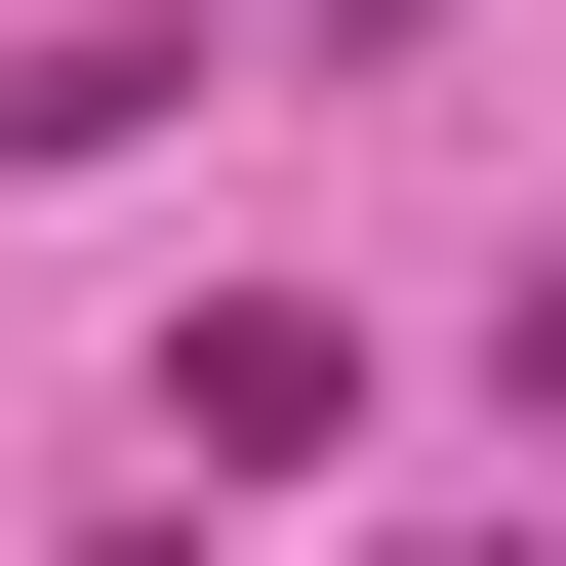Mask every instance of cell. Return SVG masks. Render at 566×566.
<instances>
[{"instance_id": "6da1fadb", "label": "cell", "mask_w": 566, "mask_h": 566, "mask_svg": "<svg viewBox=\"0 0 566 566\" xmlns=\"http://www.w3.org/2000/svg\"><path fill=\"white\" fill-rule=\"evenodd\" d=\"M122 405H163V526H202V485H324V446H365V324H324V283H202Z\"/></svg>"}, {"instance_id": "7a4b0ae2", "label": "cell", "mask_w": 566, "mask_h": 566, "mask_svg": "<svg viewBox=\"0 0 566 566\" xmlns=\"http://www.w3.org/2000/svg\"><path fill=\"white\" fill-rule=\"evenodd\" d=\"M526 405H566V243H526Z\"/></svg>"}, {"instance_id": "3957f363", "label": "cell", "mask_w": 566, "mask_h": 566, "mask_svg": "<svg viewBox=\"0 0 566 566\" xmlns=\"http://www.w3.org/2000/svg\"><path fill=\"white\" fill-rule=\"evenodd\" d=\"M405 566H566V526H405Z\"/></svg>"}, {"instance_id": "277c9868", "label": "cell", "mask_w": 566, "mask_h": 566, "mask_svg": "<svg viewBox=\"0 0 566 566\" xmlns=\"http://www.w3.org/2000/svg\"><path fill=\"white\" fill-rule=\"evenodd\" d=\"M82 566H202V526H82Z\"/></svg>"}]
</instances>
